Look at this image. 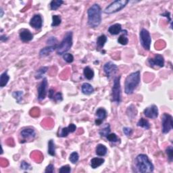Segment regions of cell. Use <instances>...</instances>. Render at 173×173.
I'll return each instance as SVG.
<instances>
[{"instance_id": "obj_30", "label": "cell", "mask_w": 173, "mask_h": 173, "mask_svg": "<svg viewBox=\"0 0 173 173\" xmlns=\"http://www.w3.org/2000/svg\"><path fill=\"white\" fill-rule=\"evenodd\" d=\"M137 109L135 107V105L133 104L130 105V106H129V108H127L126 114L130 118H133L134 117H135L137 116Z\"/></svg>"}, {"instance_id": "obj_19", "label": "cell", "mask_w": 173, "mask_h": 173, "mask_svg": "<svg viewBox=\"0 0 173 173\" xmlns=\"http://www.w3.org/2000/svg\"><path fill=\"white\" fill-rule=\"evenodd\" d=\"M122 31V26L121 24L116 23L112 24L108 28V33L112 35H117Z\"/></svg>"}, {"instance_id": "obj_5", "label": "cell", "mask_w": 173, "mask_h": 173, "mask_svg": "<svg viewBox=\"0 0 173 173\" xmlns=\"http://www.w3.org/2000/svg\"><path fill=\"white\" fill-rule=\"evenodd\" d=\"M129 3L128 0H116L109 4L104 10V13L106 14H112L121 11Z\"/></svg>"}, {"instance_id": "obj_27", "label": "cell", "mask_w": 173, "mask_h": 173, "mask_svg": "<svg viewBox=\"0 0 173 173\" xmlns=\"http://www.w3.org/2000/svg\"><path fill=\"white\" fill-rule=\"evenodd\" d=\"M108 41V38L105 35H101L100 36H99L97 39V45L99 49H101L104 47V45Z\"/></svg>"}, {"instance_id": "obj_43", "label": "cell", "mask_w": 173, "mask_h": 173, "mask_svg": "<svg viewBox=\"0 0 173 173\" xmlns=\"http://www.w3.org/2000/svg\"><path fill=\"white\" fill-rule=\"evenodd\" d=\"M122 130H123V133H124L125 135L127 137H129L131 135L133 132V129L131 128H130V127H123Z\"/></svg>"}, {"instance_id": "obj_46", "label": "cell", "mask_w": 173, "mask_h": 173, "mask_svg": "<svg viewBox=\"0 0 173 173\" xmlns=\"http://www.w3.org/2000/svg\"><path fill=\"white\" fill-rule=\"evenodd\" d=\"M54 95H55V91L54 89H50L49 90L48 97L49 99H50V100H53V98H54Z\"/></svg>"}, {"instance_id": "obj_32", "label": "cell", "mask_w": 173, "mask_h": 173, "mask_svg": "<svg viewBox=\"0 0 173 173\" xmlns=\"http://www.w3.org/2000/svg\"><path fill=\"white\" fill-rule=\"evenodd\" d=\"M64 3L62 0H52L50 3V9L51 10H58Z\"/></svg>"}, {"instance_id": "obj_41", "label": "cell", "mask_w": 173, "mask_h": 173, "mask_svg": "<svg viewBox=\"0 0 173 173\" xmlns=\"http://www.w3.org/2000/svg\"><path fill=\"white\" fill-rule=\"evenodd\" d=\"M71 172V168L69 165H64L60 168V173H70Z\"/></svg>"}, {"instance_id": "obj_14", "label": "cell", "mask_w": 173, "mask_h": 173, "mask_svg": "<svg viewBox=\"0 0 173 173\" xmlns=\"http://www.w3.org/2000/svg\"><path fill=\"white\" fill-rule=\"evenodd\" d=\"M30 26L36 30H39L43 26V19L40 14H35L31 18L29 22Z\"/></svg>"}, {"instance_id": "obj_24", "label": "cell", "mask_w": 173, "mask_h": 173, "mask_svg": "<svg viewBox=\"0 0 173 173\" xmlns=\"http://www.w3.org/2000/svg\"><path fill=\"white\" fill-rule=\"evenodd\" d=\"M10 80V76L8 74V70L2 73L1 76H0V87L1 88L4 87L7 85V84L8 83V81Z\"/></svg>"}, {"instance_id": "obj_40", "label": "cell", "mask_w": 173, "mask_h": 173, "mask_svg": "<svg viewBox=\"0 0 173 173\" xmlns=\"http://www.w3.org/2000/svg\"><path fill=\"white\" fill-rule=\"evenodd\" d=\"M20 168L23 171H29L31 170V166L29 163H28L26 161L23 160L20 163Z\"/></svg>"}, {"instance_id": "obj_48", "label": "cell", "mask_w": 173, "mask_h": 173, "mask_svg": "<svg viewBox=\"0 0 173 173\" xmlns=\"http://www.w3.org/2000/svg\"><path fill=\"white\" fill-rule=\"evenodd\" d=\"M0 12H1V15H0V16H1V18H2L3 16V14H4V12H3V10L2 8H0Z\"/></svg>"}, {"instance_id": "obj_20", "label": "cell", "mask_w": 173, "mask_h": 173, "mask_svg": "<svg viewBox=\"0 0 173 173\" xmlns=\"http://www.w3.org/2000/svg\"><path fill=\"white\" fill-rule=\"evenodd\" d=\"M81 90L83 94L89 95L94 92V88L90 83H84L81 86Z\"/></svg>"}, {"instance_id": "obj_7", "label": "cell", "mask_w": 173, "mask_h": 173, "mask_svg": "<svg viewBox=\"0 0 173 173\" xmlns=\"http://www.w3.org/2000/svg\"><path fill=\"white\" fill-rule=\"evenodd\" d=\"M139 40L140 43L143 49L149 51L151 43V37L150 32L146 29H142L141 30L139 33Z\"/></svg>"}, {"instance_id": "obj_1", "label": "cell", "mask_w": 173, "mask_h": 173, "mask_svg": "<svg viewBox=\"0 0 173 173\" xmlns=\"http://www.w3.org/2000/svg\"><path fill=\"white\" fill-rule=\"evenodd\" d=\"M134 171L137 172L147 173L152 172L154 171V167L152 162L146 154H139L135 158V168Z\"/></svg>"}, {"instance_id": "obj_6", "label": "cell", "mask_w": 173, "mask_h": 173, "mask_svg": "<svg viewBox=\"0 0 173 173\" xmlns=\"http://www.w3.org/2000/svg\"><path fill=\"white\" fill-rule=\"evenodd\" d=\"M121 76H116L114 79V83L112 89V101L119 104L121 101Z\"/></svg>"}, {"instance_id": "obj_34", "label": "cell", "mask_w": 173, "mask_h": 173, "mask_svg": "<svg viewBox=\"0 0 173 173\" xmlns=\"http://www.w3.org/2000/svg\"><path fill=\"white\" fill-rule=\"evenodd\" d=\"M23 95H24V92L23 91H14L12 93L13 97L15 99L18 103H20V102L23 100Z\"/></svg>"}, {"instance_id": "obj_42", "label": "cell", "mask_w": 173, "mask_h": 173, "mask_svg": "<svg viewBox=\"0 0 173 173\" xmlns=\"http://www.w3.org/2000/svg\"><path fill=\"white\" fill-rule=\"evenodd\" d=\"M53 100L55 101L56 102H60L63 100V96L61 92H58L55 93L54 97L53 98Z\"/></svg>"}, {"instance_id": "obj_9", "label": "cell", "mask_w": 173, "mask_h": 173, "mask_svg": "<svg viewBox=\"0 0 173 173\" xmlns=\"http://www.w3.org/2000/svg\"><path fill=\"white\" fill-rule=\"evenodd\" d=\"M20 135L22 137L20 143H24L28 142V141L35 139V137H36V131L33 129L25 128L21 130Z\"/></svg>"}, {"instance_id": "obj_35", "label": "cell", "mask_w": 173, "mask_h": 173, "mask_svg": "<svg viewBox=\"0 0 173 173\" xmlns=\"http://www.w3.org/2000/svg\"><path fill=\"white\" fill-rule=\"evenodd\" d=\"M79 160V155L76 151H73V152L70 155L69 160L70 161V162H72V164L77 163Z\"/></svg>"}, {"instance_id": "obj_17", "label": "cell", "mask_w": 173, "mask_h": 173, "mask_svg": "<svg viewBox=\"0 0 173 173\" xmlns=\"http://www.w3.org/2000/svg\"><path fill=\"white\" fill-rule=\"evenodd\" d=\"M76 129V126L73 124V123H71L68 125V126L67 127H64V128L62 129L60 133L58 134V137H66L68 135V134L70 133H74Z\"/></svg>"}, {"instance_id": "obj_37", "label": "cell", "mask_w": 173, "mask_h": 173, "mask_svg": "<svg viewBox=\"0 0 173 173\" xmlns=\"http://www.w3.org/2000/svg\"><path fill=\"white\" fill-rule=\"evenodd\" d=\"M166 154L168 156V160L170 162H172L173 160V147L172 146H169L166 150Z\"/></svg>"}, {"instance_id": "obj_33", "label": "cell", "mask_w": 173, "mask_h": 173, "mask_svg": "<svg viewBox=\"0 0 173 173\" xmlns=\"http://www.w3.org/2000/svg\"><path fill=\"white\" fill-rule=\"evenodd\" d=\"M62 23L61 16L59 15H53L52 16V23L51 26L52 27H58Z\"/></svg>"}, {"instance_id": "obj_25", "label": "cell", "mask_w": 173, "mask_h": 173, "mask_svg": "<svg viewBox=\"0 0 173 173\" xmlns=\"http://www.w3.org/2000/svg\"><path fill=\"white\" fill-rule=\"evenodd\" d=\"M48 67L47 66H42L41 68H39L36 73H35V78L37 79V80H39L41 79H43V76L45 75V74L47 72L48 70Z\"/></svg>"}, {"instance_id": "obj_28", "label": "cell", "mask_w": 173, "mask_h": 173, "mask_svg": "<svg viewBox=\"0 0 173 173\" xmlns=\"http://www.w3.org/2000/svg\"><path fill=\"white\" fill-rule=\"evenodd\" d=\"M47 153L51 156H56V145L53 139H50L48 142V151Z\"/></svg>"}, {"instance_id": "obj_2", "label": "cell", "mask_w": 173, "mask_h": 173, "mask_svg": "<svg viewBox=\"0 0 173 173\" xmlns=\"http://www.w3.org/2000/svg\"><path fill=\"white\" fill-rule=\"evenodd\" d=\"M102 10L100 5L94 3L87 10V24L91 28H96L100 25L102 20Z\"/></svg>"}, {"instance_id": "obj_3", "label": "cell", "mask_w": 173, "mask_h": 173, "mask_svg": "<svg viewBox=\"0 0 173 173\" xmlns=\"http://www.w3.org/2000/svg\"><path fill=\"white\" fill-rule=\"evenodd\" d=\"M141 81V72L139 70L130 73L126 76L125 81V92L127 95H131L139 85Z\"/></svg>"}, {"instance_id": "obj_4", "label": "cell", "mask_w": 173, "mask_h": 173, "mask_svg": "<svg viewBox=\"0 0 173 173\" xmlns=\"http://www.w3.org/2000/svg\"><path fill=\"white\" fill-rule=\"evenodd\" d=\"M72 37L73 33L72 31H68L65 34L62 41L60 43L58 44V46L56 49L58 55L63 56L67 51H68L72 46Z\"/></svg>"}, {"instance_id": "obj_47", "label": "cell", "mask_w": 173, "mask_h": 173, "mask_svg": "<svg viewBox=\"0 0 173 173\" xmlns=\"http://www.w3.org/2000/svg\"><path fill=\"white\" fill-rule=\"evenodd\" d=\"M0 40L2 42H6L8 40V37H7L5 35H2L1 37H0Z\"/></svg>"}, {"instance_id": "obj_15", "label": "cell", "mask_w": 173, "mask_h": 173, "mask_svg": "<svg viewBox=\"0 0 173 173\" xmlns=\"http://www.w3.org/2000/svg\"><path fill=\"white\" fill-rule=\"evenodd\" d=\"M95 116L97 118L95 119V123L96 125H100L107 117V111L103 108H100L95 112Z\"/></svg>"}, {"instance_id": "obj_16", "label": "cell", "mask_w": 173, "mask_h": 173, "mask_svg": "<svg viewBox=\"0 0 173 173\" xmlns=\"http://www.w3.org/2000/svg\"><path fill=\"white\" fill-rule=\"evenodd\" d=\"M20 39L24 43H27L33 40V35L27 29H22L19 33Z\"/></svg>"}, {"instance_id": "obj_22", "label": "cell", "mask_w": 173, "mask_h": 173, "mask_svg": "<svg viewBox=\"0 0 173 173\" xmlns=\"http://www.w3.org/2000/svg\"><path fill=\"white\" fill-rule=\"evenodd\" d=\"M105 160L102 158H93L91 160V167L93 169H95L100 167L104 163Z\"/></svg>"}, {"instance_id": "obj_11", "label": "cell", "mask_w": 173, "mask_h": 173, "mask_svg": "<svg viewBox=\"0 0 173 173\" xmlns=\"http://www.w3.org/2000/svg\"><path fill=\"white\" fill-rule=\"evenodd\" d=\"M144 116L146 118L151 119H156L158 116V108L155 104H152L150 105L149 107L146 108L143 110Z\"/></svg>"}, {"instance_id": "obj_18", "label": "cell", "mask_w": 173, "mask_h": 173, "mask_svg": "<svg viewBox=\"0 0 173 173\" xmlns=\"http://www.w3.org/2000/svg\"><path fill=\"white\" fill-rule=\"evenodd\" d=\"M58 46V45H54V46H49V45H47L45 47L42 48L39 51V56L40 57H45V56L50 55L53 51L57 49Z\"/></svg>"}, {"instance_id": "obj_45", "label": "cell", "mask_w": 173, "mask_h": 173, "mask_svg": "<svg viewBox=\"0 0 173 173\" xmlns=\"http://www.w3.org/2000/svg\"><path fill=\"white\" fill-rule=\"evenodd\" d=\"M54 172V166L50 164H49L45 170V173H53Z\"/></svg>"}, {"instance_id": "obj_12", "label": "cell", "mask_w": 173, "mask_h": 173, "mask_svg": "<svg viewBox=\"0 0 173 173\" xmlns=\"http://www.w3.org/2000/svg\"><path fill=\"white\" fill-rule=\"evenodd\" d=\"M118 69L117 65H116L114 63L112 62H108L104 66V71L105 74V75L108 79H110V77L114 75L116 70Z\"/></svg>"}, {"instance_id": "obj_8", "label": "cell", "mask_w": 173, "mask_h": 173, "mask_svg": "<svg viewBox=\"0 0 173 173\" xmlns=\"http://www.w3.org/2000/svg\"><path fill=\"white\" fill-rule=\"evenodd\" d=\"M172 128V116L168 113H164L162 116V132L164 134H167L171 131Z\"/></svg>"}, {"instance_id": "obj_21", "label": "cell", "mask_w": 173, "mask_h": 173, "mask_svg": "<svg viewBox=\"0 0 173 173\" xmlns=\"http://www.w3.org/2000/svg\"><path fill=\"white\" fill-rule=\"evenodd\" d=\"M108 153V148L103 144H98L96 149H95V154L98 156H104Z\"/></svg>"}, {"instance_id": "obj_44", "label": "cell", "mask_w": 173, "mask_h": 173, "mask_svg": "<svg viewBox=\"0 0 173 173\" xmlns=\"http://www.w3.org/2000/svg\"><path fill=\"white\" fill-rule=\"evenodd\" d=\"M160 16L167 18V19H168V21L171 24V29H172V19H171V13L168 11H166L165 12L161 14Z\"/></svg>"}, {"instance_id": "obj_10", "label": "cell", "mask_w": 173, "mask_h": 173, "mask_svg": "<svg viewBox=\"0 0 173 173\" xmlns=\"http://www.w3.org/2000/svg\"><path fill=\"white\" fill-rule=\"evenodd\" d=\"M48 82L46 78H43V80L38 87V100L42 101L45 99L47 95V89Z\"/></svg>"}, {"instance_id": "obj_39", "label": "cell", "mask_w": 173, "mask_h": 173, "mask_svg": "<svg viewBox=\"0 0 173 173\" xmlns=\"http://www.w3.org/2000/svg\"><path fill=\"white\" fill-rule=\"evenodd\" d=\"M63 59L67 63L70 64L74 61V56L72 54H70V53H66V54L63 55Z\"/></svg>"}, {"instance_id": "obj_38", "label": "cell", "mask_w": 173, "mask_h": 173, "mask_svg": "<svg viewBox=\"0 0 173 173\" xmlns=\"http://www.w3.org/2000/svg\"><path fill=\"white\" fill-rule=\"evenodd\" d=\"M46 43L49 46H54V45H58L59 44L58 39H56V37H49L47 40Z\"/></svg>"}, {"instance_id": "obj_26", "label": "cell", "mask_w": 173, "mask_h": 173, "mask_svg": "<svg viewBox=\"0 0 173 173\" xmlns=\"http://www.w3.org/2000/svg\"><path fill=\"white\" fill-rule=\"evenodd\" d=\"M83 75L87 80H92L94 77L95 73L93 69H91L89 66H86L83 70Z\"/></svg>"}, {"instance_id": "obj_31", "label": "cell", "mask_w": 173, "mask_h": 173, "mask_svg": "<svg viewBox=\"0 0 173 173\" xmlns=\"http://www.w3.org/2000/svg\"><path fill=\"white\" fill-rule=\"evenodd\" d=\"M110 131H111V129H110V124H105V125L103 127V128L100 129L99 133H100L101 137H106L110 133Z\"/></svg>"}, {"instance_id": "obj_23", "label": "cell", "mask_w": 173, "mask_h": 173, "mask_svg": "<svg viewBox=\"0 0 173 173\" xmlns=\"http://www.w3.org/2000/svg\"><path fill=\"white\" fill-rule=\"evenodd\" d=\"M122 34L118 38V43L122 45H126L129 43V39L127 37V31L122 30Z\"/></svg>"}, {"instance_id": "obj_13", "label": "cell", "mask_w": 173, "mask_h": 173, "mask_svg": "<svg viewBox=\"0 0 173 173\" xmlns=\"http://www.w3.org/2000/svg\"><path fill=\"white\" fill-rule=\"evenodd\" d=\"M151 67L154 68V66H158L160 68H162L164 66V56L161 54H156L152 58H150L148 60Z\"/></svg>"}, {"instance_id": "obj_36", "label": "cell", "mask_w": 173, "mask_h": 173, "mask_svg": "<svg viewBox=\"0 0 173 173\" xmlns=\"http://www.w3.org/2000/svg\"><path fill=\"white\" fill-rule=\"evenodd\" d=\"M106 139L109 141V142L112 143H116V142H118L120 141L116 133H110L106 137Z\"/></svg>"}, {"instance_id": "obj_29", "label": "cell", "mask_w": 173, "mask_h": 173, "mask_svg": "<svg viewBox=\"0 0 173 173\" xmlns=\"http://www.w3.org/2000/svg\"><path fill=\"white\" fill-rule=\"evenodd\" d=\"M137 126L139 127H142V128H143L146 130H148L150 129V122L147 121V120L143 118H140L139 120V121L137 122Z\"/></svg>"}]
</instances>
